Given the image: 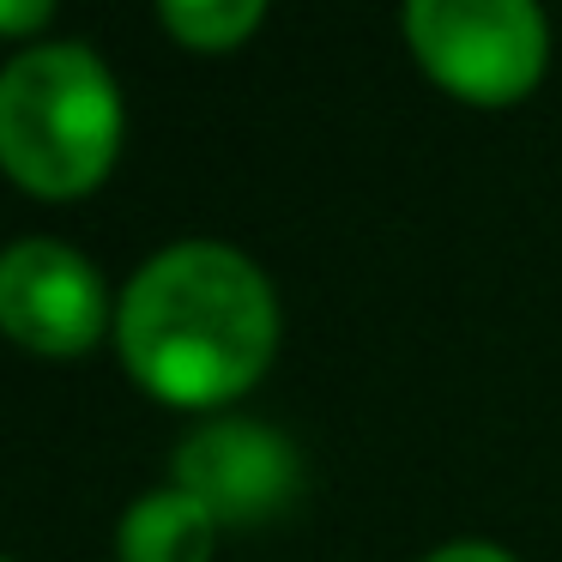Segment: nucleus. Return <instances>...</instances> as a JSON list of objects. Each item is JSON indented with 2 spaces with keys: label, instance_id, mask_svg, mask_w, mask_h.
Instances as JSON below:
<instances>
[{
  "label": "nucleus",
  "instance_id": "7",
  "mask_svg": "<svg viewBox=\"0 0 562 562\" xmlns=\"http://www.w3.org/2000/svg\"><path fill=\"white\" fill-rule=\"evenodd\" d=\"M260 19H267L260 0H164V7H158V25L170 31L176 43L206 49V55L236 49Z\"/></svg>",
  "mask_w": 562,
  "mask_h": 562
},
{
  "label": "nucleus",
  "instance_id": "5",
  "mask_svg": "<svg viewBox=\"0 0 562 562\" xmlns=\"http://www.w3.org/2000/svg\"><path fill=\"white\" fill-rule=\"evenodd\" d=\"M176 490L218 526L272 520L296 496V448L255 417H212L176 448Z\"/></svg>",
  "mask_w": 562,
  "mask_h": 562
},
{
  "label": "nucleus",
  "instance_id": "9",
  "mask_svg": "<svg viewBox=\"0 0 562 562\" xmlns=\"http://www.w3.org/2000/svg\"><path fill=\"white\" fill-rule=\"evenodd\" d=\"M424 562H514V557L496 544H441L436 557H424Z\"/></svg>",
  "mask_w": 562,
  "mask_h": 562
},
{
  "label": "nucleus",
  "instance_id": "8",
  "mask_svg": "<svg viewBox=\"0 0 562 562\" xmlns=\"http://www.w3.org/2000/svg\"><path fill=\"white\" fill-rule=\"evenodd\" d=\"M55 19L49 0H0V37H25V31H43Z\"/></svg>",
  "mask_w": 562,
  "mask_h": 562
},
{
  "label": "nucleus",
  "instance_id": "2",
  "mask_svg": "<svg viewBox=\"0 0 562 562\" xmlns=\"http://www.w3.org/2000/svg\"><path fill=\"white\" fill-rule=\"evenodd\" d=\"M122 91L86 43H43L0 67V170L37 200H79L115 170Z\"/></svg>",
  "mask_w": 562,
  "mask_h": 562
},
{
  "label": "nucleus",
  "instance_id": "4",
  "mask_svg": "<svg viewBox=\"0 0 562 562\" xmlns=\"http://www.w3.org/2000/svg\"><path fill=\"white\" fill-rule=\"evenodd\" d=\"M0 333L43 357H79L110 333V284L55 236L0 248Z\"/></svg>",
  "mask_w": 562,
  "mask_h": 562
},
{
  "label": "nucleus",
  "instance_id": "10",
  "mask_svg": "<svg viewBox=\"0 0 562 562\" xmlns=\"http://www.w3.org/2000/svg\"><path fill=\"white\" fill-rule=\"evenodd\" d=\"M0 562H7V557H0Z\"/></svg>",
  "mask_w": 562,
  "mask_h": 562
},
{
  "label": "nucleus",
  "instance_id": "3",
  "mask_svg": "<svg viewBox=\"0 0 562 562\" xmlns=\"http://www.w3.org/2000/svg\"><path fill=\"white\" fill-rule=\"evenodd\" d=\"M400 25L424 74L477 110L520 103L550 61V25L532 0H412Z\"/></svg>",
  "mask_w": 562,
  "mask_h": 562
},
{
  "label": "nucleus",
  "instance_id": "1",
  "mask_svg": "<svg viewBox=\"0 0 562 562\" xmlns=\"http://www.w3.org/2000/svg\"><path fill=\"white\" fill-rule=\"evenodd\" d=\"M115 345L151 400L212 412L267 375L279 351V303L248 255L224 243H176L127 279Z\"/></svg>",
  "mask_w": 562,
  "mask_h": 562
},
{
  "label": "nucleus",
  "instance_id": "6",
  "mask_svg": "<svg viewBox=\"0 0 562 562\" xmlns=\"http://www.w3.org/2000/svg\"><path fill=\"white\" fill-rule=\"evenodd\" d=\"M212 544H218V520L176 484L139 496L115 532L122 562H212Z\"/></svg>",
  "mask_w": 562,
  "mask_h": 562
}]
</instances>
